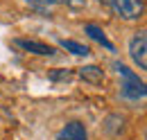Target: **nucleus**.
<instances>
[{
	"label": "nucleus",
	"instance_id": "nucleus-7",
	"mask_svg": "<svg viewBox=\"0 0 147 140\" xmlns=\"http://www.w3.org/2000/svg\"><path fill=\"white\" fill-rule=\"evenodd\" d=\"M84 34H88L93 41H97V43H100L102 48H107L109 52H113V50H115V45L109 41V36L104 34V30H102L100 25H95V23H86V25H84Z\"/></svg>",
	"mask_w": 147,
	"mask_h": 140
},
{
	"label": "nucleus",
	"instance_id": "nucleus-3",
	"mask_svg": "<svg viewBox=\"0 0 147 140\" xmlns=\"http://www.w3.org/2000/svg\"><path fill=\"white\" fill-rule=\"evenodd\" d=\"M129 57L140 70H147V36L145 30L136 32L129 41Z\"/></svg>",
	"mask_w": 147,
	"mask_h": 140
},
{
	"label": "nucleus",
	"instance_id": "nucleus-5",
	"mask_svg": "<svg viewBox=\"0 0 147 140\" xmlns=\"http://www.w3.org/2000/svg\"><path fill=\"white\" fill-rule=\"evenodd\" d=\"M34 11H41V14H52V7L57 5H66V7H73V9H82L86 2L84 0H25Z\"/></svg>",
	"mask_w": 147,
	"mask_h": 140
},
{
	"label": "nucleus",
	"instance_id": "nucleus-1",
	"mask_svg": "<svg viewBox=\"0 0 147 140\" xmlns=\"http://www.w3.org/2000/svg\"><path fill=\"white\" fill-rule=\"evenodd\" d=\"M113 70L122 77V84H120V97H122V100H127V102H140V100L147 97L145 81L129 68L127 63L113 61Z\"/></svg>",
	"mask_w": 147,
	"mask_h": 140
},
{
	"label": "nucleus",
	"instance_id": "nucleus-10",
	"mask_svg": "<svg viewBox=\"0 0 147 140\" xmlns=\"http://www.w3.org/2000/svg\"><path fill=\"white\" fill-rule=\"evenodd\" d=\"M50 79L52 81H68V79H73V70H52Z\"/></svg>",
	"mask_w": 147,
	"mask_h": 140
},
{
	"label": "nucleus",
	"instance_id": "nucleus-2",
	"mask_svg": "<svg viewBox=\"0 0 147 140\" xmlns=\"http://www.w3.org/2000/svg\"><path fill=\"white\" fill-rule=\"evenodd\" d=\"M115 16L125 18V20H138L143 18V11H145V5L143 0H102Z\"/></svg>",
	"mask_w": 147,
	"mask_h": 140
},
{
	"label": "nucleus",
	"instance_id": "nucleus-6",
	"mask_svg": "<svg viewBox=\"0 0 147 140\" xmlns=\"http://www.w3.org/2000/svg\"><path fill=\"white\" fill-rule=\"evenodd\" d=\"M57 140H88V131H86L84 122L73 120V122H68L61 131H59Z\"/></svg>",
	"mask_w": 147,
	"mask_h": 140
},
{
	"label": "nucleus",
	"instance_id": "nucleus-9",
	"mask_svg": "<svg viewBox=\"0 0 147 140\" xmlns=\"http://www.w3.org/2000/svg\"><path fill=\"white\" fill-rule=\"evenodd\" d=\"M59 45H61L66 52L75 54V57H88V54H91V48H88V45H84V43H77V41H70V38H63V41H59Z\"/></svg>",
	"mask_w": 147,
	"mask_h": 140
},
{
	"label": "nucleus",
	"instance_id": "nucleus-8",
	"mask_svg": "<svg viewBox=\"0 0 147 140\" xmlns=\"http://www.w3.org/2000/svg\"><path fill=\"white\" fill-rule=\"evenodd\" d=\"M77 77L79 79H84L86 84H102L104 81V70L100 68V66H84V68L77 70Z\"/></svg>",
	"mask_w": 147,
	"mask_h": 140
},
{
	"label": "nucleus",
	"instance_id": "nucleus-4",
	"mask_svg": "<svg viewBox=\"0 0 147 140\" xmlns=\"http://www.w3.org/2000/svg\"><path fill=\"white\" fill-rule=\"evenodd\" d=\"M16 48H20L23 52H30V54H38V57H55L57 50L48 43H41V41H32V38H14L11 41Z\"/></svg>",
	"mask_w": 147,
	"mask_h": 140
}]
</instances>
